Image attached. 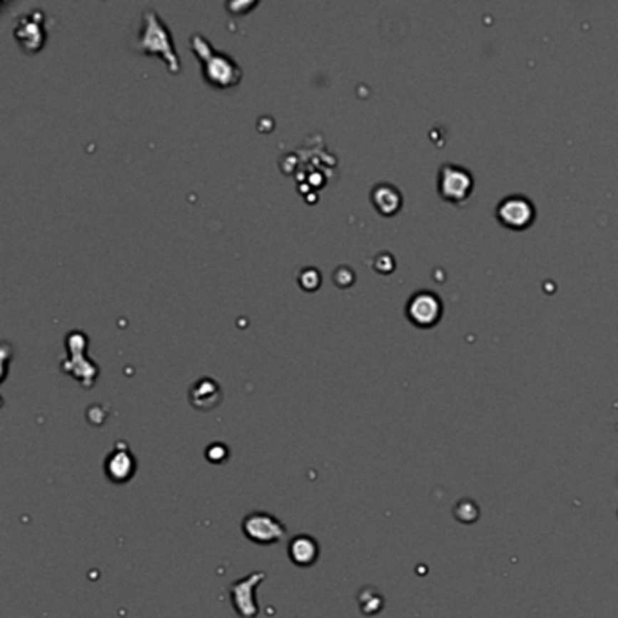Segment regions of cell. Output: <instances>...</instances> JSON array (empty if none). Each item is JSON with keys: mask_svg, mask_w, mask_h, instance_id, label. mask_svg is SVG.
I'll use <instances>...</instances> for the list:
<instances>
[{"mask_svg": "<svg viewBox=\"0 0 618 618\" xmlns=\"http://www.w3.org/2000/svg\"><path fill=\"white\" fill-rule=\"evenodd\" d=\"M370 200H372L374 207L379 210L381 215L392 216L403 205V195L393 183L381 182L374 185L372 192H370Z\"/></svg>", "mask_w": 618, "mask_h": 618, "instance_id": "obj_11", "label": "cell"}, {"mask_svg": "<svg viewBox=\"0 0 618 618\" xmlns=\"http://www.w3.org/2000/svg\"><path fill=\"white\" fill-rule=\"evenodd\" d=\"M242 531L247 540L258 546H272L285 537L287 527L278 517L267 511H252L243 519Z\"/></svg>", "mask_w": 618, "mask_h": 618, "instance_id": "obj_4", "label": "cell"}, {"mask_svg": "<svg viewBox=\"0 0 618 618\" xmlns=\"http://www.w3.org/2000/svg\"><path fill=\"white\" fill-rule=\"evenodd\" d=\"M212 448L216 450L215 453L212 452H207V459L210 460V463H225L227 457H229V450H227V446H223L222 443H215L212 444Z\"/></svg>", "mask_w": 618, "mask_h": 618, "instance_id": "obj_12", "label": "cell"}, {"mask_svg": "<svg viewBox=\"0 0 618 618\" xmlns=\"http://www.w3.org/2000/svg\"><path fill=\"white\" fill-rule=\"evenodd\" d=\"M499 223L511 230H524L535 222L537 209L527 196L510 195L499 202L495 209Z\"/></svg>", "mask_w": 618, "mask_h": 618, "instance_id": "obj_5", "label": "cell"}, {"mask_svg": "<svg viewBox=\"0 0 618 618\" xmlns=\"http://www.w3.org/2000/svg\"><path fill=\"white\" fill-rule=\"evenodd\" d=\"M135 49L142 53H155L160 55L167 62L172 73H180V58L175 49V40L170 35V29L167 28L162 16L155 9L147 8L142 11L140 19V29L136 33L135 40L131 42Z\"/></svg>", "mask_w": 618, "mask_h": 618, "instance_id": "obj_1", "label": "cell"}, {"mask_svg": "<svg viewBox=\"0 0 618 618\" xmlns=\"http://www.w3.org/2000/svg\"><path fill=\"white\" fill-rule=\"evenodd\" d=\"M190 46H192V51L196 53L200 63H202L203 78L210 86L220 89L238 86L240 80H242V68L236 63L232 56L216 49L200 33H195L190 36Z\"/></svg>", "mask_w": 618, "mask_h": 618, "instance_id": "obj_2", "label": "cell"}, {"mask_svg": "<svg viewBox=\"0 0 618 618\" xmlns=\"http://www.w3.org/2000/svg\"><path fill=\"white\" fill-rule=\"evenodd\" d=\"M103 472L113 484H125L136 473V459L125 444L120 443L103 463Z\"/></svg>", "mask_w": 618, "mask_h": 618, "instance_id": "obj_8", "label": "cell"}, {"mask_svg": "<svg viewBox=\"0 0 618 618\" xmlns=\"http://www.w3.org/2000/svg\"><path fill=\"white\" fill-rule=\"evenodd\" d=\"M222 386L210 377H202L189 388V401L196 410H212L222 403Z\"/></svg>", "mask_w": 618, "mask_h": 618, "instance_id": "obj_9", "label": "cell"}, {"mask_svg": "<svg viewBox=\"0 0 618 618\" xmlns=\"http://www.w3.org/2000/svg\"><path fill=\"white\" fill-rule=\"evenodd\" d=\"M265 580L263 571H254L245 579H240L230 586V602L234 611L242 618H256L259 613V607L256 604V587L259 582Z\"/></svg>", "mask_w": 618, "mask_h": 618, "instance_id": "obj_7", "label": "cell"}, {"mask_svg": "<svg viewBox=\"0 0 618 618\" xmlns=\"http://www.w3.org/2000/svg\"><path fill=\"white\" fill-rule=\"evenodd\" d=\"M443 310L441 297L432 290H417L406 303V316L413 325L421 329H430L437 325L443 316Z\"/></svg>", "mask_w": 618, "mask_h": 618, "instance_id": "obj_6", "label": "cell"}, {"mask_svg": "<svg viewBox=\"0 0 618 618\" xmlns=\"http://www.w3.org/2000/svg\"><path fill=\"white\" fill-rule=\"evenodd\" d=\"M321 547L314 537L296 535L289 544V559L299 567H310L317 562Z\"/></svg>", "mask_w": 618, "mask_h": 618, "instance_id": "obj_10", "label": "cell"}, {"mask_svg": "<svg viewBox=\"0 0 618 618\" xmlns=\"http://www.w3.org/2000/svg\"><path fill=\"white\" fill-rule=\"evenodd\" d=\"M437 190L450 203H464L473 192V175L457 163H443L437 175Z\"/></svg>", "mask_w": 618, "mask_h": 618, "instance_id": "obj_3", "label": "cell"}]
</instances>
